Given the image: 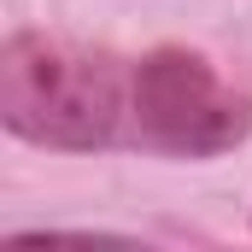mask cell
Instances as JSON below:
<instances>
[{
  "label": "cell",
  "mask_w": 252,
  "mask_h": 252,
  "mask_svg": "<svg viewBox=\"0 0 252 252\" xmlns=\"http://www.w3.org/2000/svg\"><path fill=\"white\" fill-rule=\"evenodd\" d=\"M0 118L18 141L53 153H106L135 135V59L12 35L0 53Z\"/></svg>",
  "instance_id": "obj_1"
},
{
  "label": "cell",
  "mask_w": 252,
  "mask_h": 252,
  "mask_svg": "<svg viewBox=\"0 0 252 252\" xmlns=\"http://www.w3.org/2000/svg\"><path fill=\"white\" fill-rule=\"evenodd\" d=\"M252 129L247 100L188 53V47H158L135 59V135L129 147L164 153V158H217L241 147Z\"/></svg>",
  "instance_id": "obj_2"
}]
</instances>
